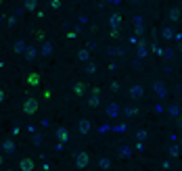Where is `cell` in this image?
Listing matches in <instances>:
<instances>
[{
	"label": "cell",
	"mask_w": 182,
	"mask_h": 171,
	"mask_svg": "<svg viewBox=\"0 0 182 171\" xmlns=\"http://www.w3.org/2000/svg\"><path fill=\"white\" fill-rule=\"evenodd\" d=\"M36 109H38V102H36V100H32V98L23 104V111H25V113H34Z\"/></svg>",
	"instance_id": "6da1fadb"
},
{
	"label": "cell",
	"mask_w": 182,
	"mask_h": 171,
	"mask_svg": "<svg viewBox=\"0 0 182 171\" xmlns=\"http://www.w3.org/2000/svg\"><path fill=\"white\" fill-rule=\"evenodd\" d=\"M32 167H34V163H32L29 159H23V163H21V169H23V171H32Z\"/></svg>",
	"instance_id": "7a4b0ae2"
},
{
	"label": "cell",
	"mask_w": 182,
	"mask_h": 171,
	"mask_svg": "<svg viewBox=\"0 0 182 171\" xmlns=\"http://www.w3.org/2000/svg\"><path fill=\"white\" fill-rule=\"evenodd\" d=\"M88 165V157L86 155H78V167H86Z\"/></svg>",
	"instance_id": "3957f363"
},
{
	"label": "cell",
	"mask_w": 182,
	"mask_h": 171,
	"mask_svg": "<svg viewBox=\"0 0 182 171\" xmlns=\"http://www.w3.org/2000/svg\"><path fill=\"white\" fill-rule=\"evenodd\" d=\"M29 84H38V75H29Z\"/></svg>",
	"instance_id": "277c9868"
},
{
	"label": "cell",
	"mask_w": 182,
	"mask_h": 171,
	"mask_svg": "<svg viewBox=\"0 0 182 171\" xmlns=\"http://www.w3.org/2000/svg\"><path fill=\"white\" fill-rule=\"evenodd\" d=\"M25 4H27L29 9H34V6H36V0H27V2H25Z\"/></svg>",
	"instance_id": "5b68a950"
},
{
	"label": "cell",
	"mask_w": 182,
	"mask_h": 171,
	"mask_svg": "<svg viewBox=\"0 0 182 171\" xmlns=\"http://www.w3.org/2000/svg\"><path fill=\"white\" fill-rule=\"evenodd\" d=\"M80 130H82V134H86V132H88V123H82V127H80Z\"/></svg>",
	"instance_id": "8992f818"
},
{
	"label": "cell",
	"mask_w": 182,
	"mask_h": 171,
	"mask_svg": "<svg viewBox=\"0 0 182 171\" xmlns=\"http://www.w3.org/2000/svg\"><path fill=\"white\" fill-rule=\"evenodd\" d=\"M2 98H4V92H2V90H0V100H2Z\"/></svg>",
	"instance_id": "52a82bcc"
}]
</instances>
